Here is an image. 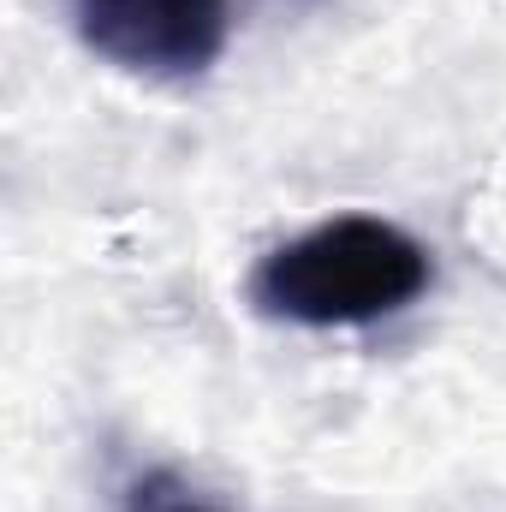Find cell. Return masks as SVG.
Instances as JSON below:
<instances>
[{"mask_svg": "<svg viewBox=\"0 0 506 512\" xmlns=\"http://www.w3.org/2000/svg\"><path fill=\"white\" fill-rule=\"evenodd\" d=\"M423 286H429L423 245L370 215H340L310 227L304 239L280 245L251 280L256 304L268 316H286L304 328L376 322L387 310L411 304Z\"/></svg>", "mask_w": 506, "mask_h": 512, "instance_id": "6da1fadb", "label": "cell"}, {"mask_svg": "<svg viewBox=\"0 0 506 512\" xmlns=\"http://www.w3.org/2000/svg\"><path fill=\"white\" fill-rule=\"evenodd\" d=\"M84 42L137 72H197L227 42V0H78Z\"/></svg>", "mask_w": 506, "mask_h": 512, "instance_id": "7a4b0ae2", "label": "cell"}]
</instances>
